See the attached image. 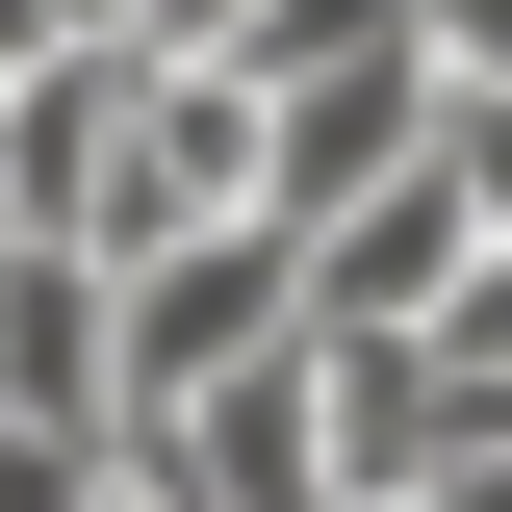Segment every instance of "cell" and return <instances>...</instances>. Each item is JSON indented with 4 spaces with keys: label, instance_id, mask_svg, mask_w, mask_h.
Returning a JSON list of instances; mask_svg holds the SVG:
<instances>
[{
    "label": "cell",
    "instance_id": "1",
    "mask_svg": "<svg viewBox=\"0 0 512 512\" xmlns=\"http://www.w3.org/2000/svg\"><path fill=\"white\" fill-rule=\"evenodd\" d=\"M103 308H128V410H180V384H231V359L308 333V231H282V205L154 231V256H103Z\"/></svg>",
    "mask_w": 512,
    "mask_h": 512
},
{
    "label": "cell",
    "instance_id": "2",
    "mask_svg": "<svg viewBox=\"0 0 512 512\" xmlns=\"http://www.w3.org/2000/svg\"><path fill=\"white\" fill-rule=\"evenodd\" d=\"M461 256H487V205H461V180H436V128H410L359 205H308V333H436Z\"/></svg>",
    "mask_w": 512,
    "mask_h": 512
},
{
    "label": "cell",
    "instance_id": "3",
    "mask_svg": "<svg viewBox=\"0 0 512 512\" xmlns=\"http://www.w3.org/2000/svg\"><path fill=\"white\" fill-rule=\"evenodd\" d=\"M0 410H77V436H128V308L77 231H0Z\"/></svg>",
    "mask_w": 512,
    "mask_h": 512
},
{
    "label": "cell",
    "instance_id": "4",
    "mask_svg": "<svg viewBox=\"0 0 512 512\" xmlns=\"http://www.w3.org/2000/svg\"><path fill=\"white\" fill-rule=\"evenodd\" d=\"M436 180H461V205L512 231V77H436Z\"/></svg>",
    "mask_w": 512,
    "mask_h": 512
},
{
    "label": "cell",
    "instance_id": "5",
    "mask_svg": "<svg viewBox=\"0 0 512 512\" xmlns=\"http://www.w3.org/2000/svg\"><path fill=\"white\" fill-rule=\"evenodd\" d=\"M436 77H512V0H436Z\"/></svg>",
    "mask_w": 512,
    "mask_h": 512
},
{
    "label": "cell",
    "instance_id": "6",
    "mask_svg": "<svg viewBox=\"0 0 512 512\" xmlns=\"http://www.w3.org/2000/svg\"><path fill=\"white\" fill-rule=\"evenodd\" d=\"M436 512H512V436H461V487H436Z\"/></svg>",
    "mask_w": 512,
    "mask_h": 512
},
{
    "label": "cell",
    "instance_id": "7",
    "mask_svg": "<svg viewBox=\"0 0 512 512\" xmlns=\"http://www.w3.org/2000/svg\"><path fill=\"white\" fill-rule=\"evenodd\" d=\"M103 512H180V487H154V461H103Z\"/></svg>",
    "mask_w": 512,
    "mask_h": 512
}]
</instances>
